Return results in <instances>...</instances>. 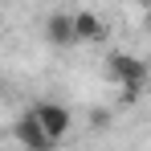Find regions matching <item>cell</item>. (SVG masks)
<instances>
[{
    "label": "cell",
    "mask_w": 151,
    "mask_h": 151,
    "mask_svg": "<svg viewBox=\"0 0 151 151\" xmlns=\"http://www.w3.org/2000/svg\"><path fill=\"white\" fill-rule=\"evenodd\" d=\"M106 74L123 86V98L127 102H135L139 94H143V86H147V61L135 57V53H119L114 49L110 57H106Z\"/></svg>",
    "instance_id": "cell-1"
},
{
    "label": "cell",
    "mask_w": 151,
    "mask_h": 151,
    "mask_svg": "<svg viewBox=\"0 0 151 151\" xmlns=\"http://www.w3.org/2000/svg\"><path fill=\"white\" fill-rule=\"evenodd\" d=\"M33 114H37V123L41 131L53 139V147L70 135V127H74V114H70V106H61V102H41V106H33Z\"/></svg>",
    "instance_id": "cell-2"
},
{
    "label": "cell",
    "mask_w": 151,
    "mask_h": 151,
    "mask_svg": "<svg viewBox=\"0 0 151 151\" xmlns=\"http://www.w3.org/2000/svg\"><path fill=\"white\" fill-rule=\"evenodd\" d=\"M12 135H17V143L29 147V151H53V139L41 131V123H37V114H33V110H25V114L17 119Z\"/></svg>",
    "instance_id": "cell-3"
},
{
    "label": "cell",
    "mask_w": 151,
    "mask_h": 151,
    "mask_svg": "<svg viewBox=\"0 0 151 151\" xmlns=\"http://www.w3.org/2000/svg\"><path fill=\"white\" fill-rule=\"evenodd\" d=\"M70 25H74V41H102L106 37V25L98 12H70Z\"/></svg>",
    "instance_id": "cell-4"
},
{
    "label": "cell",
    "mask_w": 151,
    "mask_h": 151,
    "mask_svg": "<svg viewBox=\"0 0 151 151\" xmlns=\"http://www.w3.org/2000/svg\"><path fill=\"white\" fill-rule=\"evenodd\" d=\"M45 41L49 45H74V25H70V12H53L45 21Z\"/></svg>",
    "instance_id": "cell-5"
}]
</instances>
